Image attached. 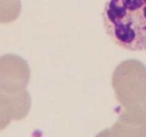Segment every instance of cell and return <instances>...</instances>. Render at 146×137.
Segmentation results:
<instances>
[{"label":"cell","instance_id":"cell-1","mask_svg":"<svg viewBox=\"0 0 146 137\" xmlns=\"http://www.w3.org/2000/svg\"><path fill=\"white\" fill-rule=\"evenodd\" d=\"M108 37L131 51H146V0H107L102 14Z\"/></svg>","mask_w":146,"mask_h":137},{"label":"cell","instance_id":"cell-2","mask_svg":"<svg viewBox=\"0 0 146 137\" xmlns=\"http://www.w3.org/2000/svg\"><path fill=\"white\" fill-rule=\"evenodd\" d=\"M112 85L125 111L146 114V67L143 63L128 59L118 64L113 74Z\"/></svg>","mask_w":146,"mask_h":137},{"label":"cell","instance_id":"cell-3","mask_svg":"<svg viewBox=\"0 0 146 137\" xmlns=\"http://www.w3.org/2000/svg\"><path fill=\"white\" fill-rule=\"evenodd\" d=\"M29 67L21 57L7 54L0 57V89L18 92L27 88L30 80Z\"/></svg>","mask_w":146,"mask_h":137},{"label":"cell","instance_id":"cell-4","mask_svg":"<svg viewBox=\"0 0 146 137\" xmlns=\"http://www.w3.org/2000/svg\"><path fill=\"white\" fill-rule=\"evenodd\" d=\"M0 101L8 111L11 119L20 121L28 115L31 99L26 90L18 92H5L0 89Z\"/></svg>","mask_w":146,"mask_h":137},{"label":"cell","instance_id":"cell-5","mask_svg":"<svg viewBox=\"0 0 146 137\" xmlns=\"http://www.w3.org/2000/svg\"><path fill=\"white\" fill-rule=\"evenodd\" d=\"M111 132L113 137H146V117L122 113Z\"/></svg>","mask_w":146,"mask_h":137},{"label":"cell","instance_id":"cell-6","mask_svg":"<svg viewBox=\"0 0 146 137\" xmlns=\"http://www.w3.org/2000/svg\"><path fill=\"white\" fill-rule=\"evenodd\" d=\"M21 11V0H0V24L15 21Z\"/></svg>","mask_w":146,"mask_h":137},{"label":"cell","instance_id":"cell-7","mask_svg":"<svg viewBox=\"0 0 146 137\" xmlns=\"http://www.w3.org/2000/svg\"><path fill=\"white\" fill-rule=\"evenodd\" d=\"M12 121L4 106L0 102V131L4 129Z\"/></svg>","mask_w":146,"mask_h":137},{"label":"cell","instance_id":"cell-8","mask_svg":"<svg viewBox=\"0 0 146 137\" xmlns=\"http://www.w3.org/2000/svg\"><path fill=\"white\" fill-rule=\"evenodd\" d=\"M96 137H113L111 134V128H106L98 133Z\"/></svg>","mask_w":146,"mask_h":137}]
</instances>
